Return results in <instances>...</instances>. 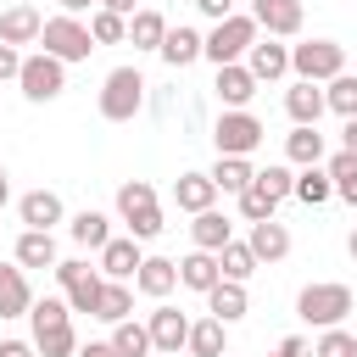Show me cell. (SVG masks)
Segmentation results:
<instances>
[{
    "label": "cell",
    "mask_w": 357,
    "mask_h": 357,
    "mask_svg": "<svg viewBox=\"0 0 357 357\" xmlns=\"http://www.w3.org/2000/svg\"><path fill=\"white\" fill-rule=\"evenodd\" d=\"M89 33H95V45H123V39H128V17H117V11H100V6H95Z\"/></svg>",
    "instance_id": "39"
},
{
    "label": "cell",
    "mask_w": 357,
    "mask_h": 357,
    "mask_svg": "<svg viewBox=\"0 0 357 357\" xmlns=\"http://www.w3.org/2000/svg\"><path fill=\"white\" fill-rule=\"evenodd\" d=\"M218 268H223V279H251L257 273V251H251V240H229L223 251H218Z\"/></svg>",
    "instance_id": "35"
},
{
    "label": "cell",
    "mask_w": 357,
    "mask_h": 357,
    "mask_svg": "<svg viewBox=\"0 0 357 357\" xmlns=\"http://www.w3.org/2000/svg\"><path fill=\"white\" fill-rule=\"evenodd\" d=\"M257 184L273 195V201H284V195H296V173L284 167V162H268V167H257Z\"/></svg>",
    "instance_id": "42"
},
{
    "label": "cell",
    "mask_w": 357,
    "mask_h": 357,
    "mask_svg": "<svg viewBox=\"0 0 357 357\" xmlns=\"http://www.w3.org/2000/svg\"><path fill=\"white\" fill-rule=\"evenodd\" d=\"M257 28H268V39H290L301 33V0H251Z\"/></svg>",
    "instance_id": "11"
},
{
    "label": "cell",
    "mask_w": 357,
    "mask_h": 357,
    "mask_svg": "<svg viewBox=\"0 0 357 357\" xmlns=\"http://www.w3.org/2000/svg\"><path fill=\"white\" fill-rule=\"evenodd\" d=\"M100 11H117V17H134L139 0H100Z\"/></svg>",
    "instance_id": "47"
},
{
    "label": "cell",
    "mask_w": 357,
    "mask_h": 357,
    "mask_svg": "<svg viewBox=\"0 0 357 357\" xmlns=\"http://www.w3.org/2000/svg\"><path fill=\"white\" fill-rule=\"evenodd\" d=\"M284 112H290V123H318V117L329 112V100H324V89H318L312 78H296V84L284 89Z\"/></svg>",
    "instance_id": "16"
},
{
    "label": "cell",
    "mask_w": 357,
    "mask_h": 357,
    "mask_svg": "<svg viewBox=\"0 0 357 357\" xmlns=\"http://www.w3.org/2000/svg\"><path fill=\"white\" fill-rule=\"evenodd\" d=\"M251 95H257V73H251L245 61L218 67V100H223V106H251Z\"/></svg>",
    "instance_id": "22"
},
{
    "label": "cell",
    "mask_w": 357,
    "mask_h": 357,
    "mask_svg": "<svg viewBox=\"0 0 357 357\" xmlns=\"http://www.w3.org/2000/svg\"><path fill=\"white\" fill-rule=\"evenodd\" d=\"M17 218H22L28 229H50V223H61V195H56V190H28V195L17 201Z\"/></svg>",
    "instance_id": "25"
},
{
    "label": "cell",
    "mask_w": 357,
    "mask_h": 357,
    "mask_svg": "<svg viewBox=\"0 0 357 357\" xmlns=\"http://www.w3.org/2000/svg\"><path fill=\"white\" fill-rule=\"evenodd\" d=\"M234 201H240V218H245V223H262V218H273V206H279V201H273L257 178H251V190H240Z\"/></svg>",
    "instance_id": "40"
},
{
    "label": "cell",
    "mask_w": 357,
    "mask_h": 357,
    "mask_svg": "<svg viewBox=\"0 0 357 357\" xmlns=\"http://www.w3.org/2000/svg\"><path fill=\"white\" fill-rule=\"evenodd\" d=\"M112 351H117V357H151L156 346H151V329H145V324L123 318V324H112Z\"/></svg>",
    "instance_id": "33"
},
{
    "label": "cell",
    "mask_w": 357,
    "mask_h": 357,
    "mask_svg": "<svg viewBox=\"0 0 357 357\" xmlns=\"http://www.w3.org/2000/svg\"><path fill=\"white\" fill-rule=\"evenodd\" d=\"M190 240H195L201 251H223V245L234 240V223H229L218 206H206V212H195V223H190Z\"/></svg>",
    "instance_id": "26"
},
{
    "label": "cell",
    "mask_w": 357,
    "mask_h": 357,
    "mask_svg": "<svg viewBox=\"0 0 357 357\" xmlns=\"http://www.w3.org/2000/svg\"><path fill=\"white\" fill-rule=\"evenodd\" d=\"M78 357H117V351H112V340H89V346H78Z\"/></svg>",
    "instance_id": "48"
},
{
    "label": "cell",
    "mask_w": 357,
    "mask_h": 357,
    "mask_svg": "<svg viewBox=\"0 0 357 357\" xmlns=\"http://www.w3.org/2000/svg\"><path fill=\"white\" fill-rule=\"evenodd\" d=\"M33 290L22 279V262H0V318H28Z\"/></svg>",
    "instance_id": "14"
},
{
    "label": "cell",
    "mask_w": 357,
    "mask_h": 357,
    "mask_svg": "<svg viewBox=\"0 0 357 357\" xmlns=\"http://www.w3.org/2000/svg\"><path fill=\"white\" fill-rule=\"evenodd\" d=\"M39 45L50 50V56H61V61H89V50H95V33H89V22H78V17H45V33H39Z\"/></svg>",
    "instance_id": "7"
},
{
    "label": "cell",
    "mask_w": 357,
    "mask_h": 357,
    "mask_svg": "<svg viewBox=\"0 0 357 357\" xmlns=\"http://www.w3.org/2000/svg\"><path fill=\"white\" fill-rule=\"evenodd\" d=\"M139 262H145V251H139V240H134V234H123V240L112 234V240L100 245V273H106V279H134V273H139Z\"/></svg>",
    "instance_id": "12"
},
{
    "label": "cell",
    "mask_w": 357,
    "mask_h": 357,
    "mask_svg": "<svg viewBox=\"0 0 357 357\" xmlns=\"http://www.w3.org/2000/svg\"><path fill=\"white\" fill-rule=\"evenodd\" d=\"M0 357H39L33 340H0Z\"/></svg>",
    "instance_id": "45"
},
{
    "label": "cell",
    "mask_w": 357,
    "mask_h": 357,
    "mask_svg": "<svg viewBox=\"0 0 357 357\" xmlns=\"http://www.w3.org/2000/svg\"><path fill=\"white\" fill-rule=\"evenodd\" d=\"M45 33V17L33 6H6L0 11V45H33Z\"/></svg>",
    "instance_id": "15"
},
{
    "label": "cell",
    "mask_w": 357,
    "mask_h": 357,
    "mask_svg": "<svg viewBox=\"0 0 357 357\" xmlns=\"http://www.w3.org/2000/svg\"><path fill=\"white\" fill-rule=\"evenodd\" d=\"M251 178H257V167H251L245 156H218V162H212V184H218L223 195H240V190H251Z\"/></svg>",
    "instance_id": "29"
},
{
    "label": "cell",
    "mask_w": 357,
    "mask_h": 357,
    "mask_svg": "<svg viewBox=\"0 0 357 357\" xmlns=\"http://www.w3.org/2000/svg\"><path fill=\"white\" fill-rule=\"evenodd\" d=\"M173 201H178V212H206L212 201H218V184H212V173H178L173 178Z\"/></svg>",
    "instance_id": "17"
},
{
    "label": "cell",
    "mask_w": 357,
    "mask_h": 357,
    "mask_svg": "<svg viewBox=\"0 0 357 357\" xmlns=\"http://www.w3.org/2000/svg\"><path fill=\"white\" fill-rule=\"evenodd\" d=\"M33 346H39V357H78L73 318H67V324H50V329H33Z\"/></svg>",
    "instance_id": "36"
},
{
    "label": "cell",
    "mask_w": 357,
    "mask_h": 357,
    "mask_svg": "<svg viewBox=\"0 0 357 357\" xmlns=\"http://www.w3.org/2000/svg\"><path fill=\"white\" fill-rule=\"evenodd\" d=\"M296 312H301V324H312V329H335V324L351 312V290H346V284H335V279L307 284V290L296 296Z\"/></svg>",
    "instance_id": "4"
},
{
    "label": "cell",
    "mask_w": 357,
    "mask_h": 357,
    "mask_svg": "<svg viewBox=\"0 0 357 357\" xmlns=\"http://www.w3.org/2000/svg\"><path fill=\"white\" fill-rule=\"evenodd\" d=\"M251 45H257V17H251V11H234V17L212 22V33H206V61H212V67L245 61Z\"/></svg>",
    "instance_id": "1"
},
{
    "label": "cell",
    "mask_w": 357,
    "mask_h": 357,
    "mask_svg": "<svg viewBox=\"0 0 357 357\" xmlns=\"http://www.w3.org/2000/svg\"><path fill=\"white\" fill-rule=\"evenodd\" d=\"M324 167H329V178H335V195L357 206V151H346V145H340V151H335Z\"/></svg>",
    "instance_id": "37"
},
{
    "label": "cell",
    "mask_w": 357,
    "mask_h": 357,
    "mask_svg": "<svg viewBox=\"0 0 357 357\" xmlns=\"http://www.w3.org/2000/svg\"><path fill=\"white\" fill-rule=\"evenodd\" d=\"M262 123L245 112V106H223V117H218V128H212V145H218V156H251L257 145H262Z\"/></svg>",
    "instance_id": "6"
},
{
    "label": "cell",
    "mask_w": 357,
    "mask_h": 357,
    "mask_svg": "<svg viewBox=\"0 0 357 357\" xmlns=\"http://www.w3.org/2000/svg\"><path fill=\"white\" fill-rule=\"evenodd\" d=\"M195 11L212 17V22H223V17H234V0H195Z\"/></svg>",
    "instance_id": "44"
},
{
    "label": "cell",
    "mask_w": 357,
    "mask_h": 357,
    "mask_svg": "<svg viewBox=\"0 0 357 357\" xmlns=\"http://www.w3.org/2000/svg\"><path fill=\"white\" fill-rule=\"evenodd\" d=\"M17 262L22 268H56L61 257H56V234L50 229H22L17 234Z\"/></svg>",
    "instance_id": "27"
},
{
    "label": "cell",
    "mask_w": 357,
    "mask_h": 357,
    "mask_svg": "<svg viewBox=\"0 0 357 357\" xmlns=\"http://www.w3.org/2000/svg\"><path fill=\"white\" fill-rule=\"evenodd\" d=\"M206 312H212V318H223V324H240V318L251 312L245 284H240V279H218V284L206 290Z\"/></svg>",
    "instance_id": "13"
},
{
    "label": "cell",
    "mask_w": 357,
    "mask_h": 357,
    "mask_svg": "<svg viewBox=\"0 0 357 357\" xmlns=\"http://www.w3.org/2000/svg\"><path fill=\"white\" fill-rule=\"evenodd\" d=\"M346 251H351V262H357V229H351V240H346Z\"/></svg>",
    "instance_id": "52"
},
{
    "label": "cell",
    "mask_w": 357,
    "mask_h": 357,
    "mask_svg": "<svg viewBox=\"0 0 357 357\" xmlns=\"http://www.w3.org/2000/svg\"><path fill=\"white\" fill-rule=\"evenodd\" d=\"M324 100H329L335 117H357V73H335L329 89H324Z\"/></svg>",
    "instance_id": "38"
},
{
    "label": "cell",
    "mask_w": 357,
    "mask_h": 357,
    "mask_svg": "<svg viewBox=\"0 0 357 357\" xmlns=\"http://www.w3.org/2000/svg\"><path fill=\"white\" fill-rule=\"evenodd\" d=\"M173 284H178V262H167V257H145V262H139V273H134V290H139V296H151V301L173 296Z\"/></svg>",
    "instance_id": "19"
},
{
    "label": "cell",
    "mask_w": 357,
    "mask_h": 357,
    "mask_svg": "<svg viewBox=\"0 0 357 357\" xmlns=\"http://www.w3.org/2000/svg\"><path fill=\"white\" fill-rule=\"evenodd\" d=\"M340 134H346V151H357V117H346V128H340Z\"/></svg>",
    "instance_id": "50"
},
{
    "label": "cell",
    "mask_w": 357,
    "mask_h": 357,
    "mask_svg": "<svg viewBox=\"0 0 357 357\" xmlns=\"http://www.w3.org/2000/svg\"><path fill=\"white\" fill-rule=\"evenodd\" d=\"M206 56V33H195V28H167V39H162V61L167 67H190V61H201Z\"/></svg>",
    "instance_id": "20"
},
{
    "label": "cell",
    "mask_w": 357,
    "mask_h": 357,
    "mask_svg": "<svg viewBox=\"0 0 357 357\" xmlns=\"http://www.w3.org/2000/svg\"><path fill=\"white\" fill-rule=\"evenodd\" d=\"M290 73L312 78V84H329L335 73H346V50L335 39H301V45H290Z\"/></svg>",
    "instance_id": "5"
},
{
    "label": "cell",
    "mask_w": 357,
    "mask_h": 357,
    "mask_svg": "<svg viewBox=\"0 0 357 357\" xmlns=\"http://www.w3.org/2000/svg\"><path fill=\"white\" fill-rule=\"evenodd\" d=\"M251 251H257V262H284L290 257V229L279 223V218H262V223H251Z\"/></svg>",
    "instance_id": "18"
},
{
    "label": "cell",
    "mask_w": 357,
    "mask_h": 357,
    "mask_svg": "<svg viewBox=\"0 0 357 357\" xmlns=\"http://www.w3.org/2000/svg\"><path fill=\"white\" fill-rule=\"evenodd\" d=\"M6 195H11V178H6V167H0V206H6Z\"/></svg>",
    "instance_id": "51"
},
{
    "label": "cell",
    "mask_w": 357,
    "mask_h": 357,
    "mask_svg": "<svg viewBox=\"0 0 357 357\" xmlns=\"http://www.w3.org/2000/svg\"><path fill=\"white\" fill-rule=\"evenodd\" d=\"M329 195H335L329 167H301V173H296V201H301V206H324Z\"/></svg>",
    "instance_id": "34"
},
{
    "label": "cell",
    "mask_w": 357,
    "mask_h": 357,
    "mask_svg": "<svg viewBox=\"0 0 357 357\" xmlns=\"http://www.w3.org/2000/svg\"><path fill=\"white\" fill-rule=\"evenodd\" d=\"M95 318H100V324H123V318H134V290H128L123 279H106V290H100V307H95Z\"/></svg>",
    "instance_id": "31"
},
{
    "label": "cell",
    "mask_w": 357,
    "mask_h": 357,
    "mask_svg": "<svg viewBox=\"0 0 357 357\" xmlns=\"http://www.w3.org/2000/svg\"><path fill=\"white\" fill-rule=\"evenodd\" d=\"M273 357H279V351H273Z\"/></svg>",
    "instance_id": "54"
},
{
    "label": "cell",
    "mask_w": 357,
    "mask_h": 357,
    "mask_svg": "<svg viewBox=\"0 0 357 357\" xmlns=\"http://www.w3.org/2000/svg\"><path fill=\"white\" fill-rule=\"evenodd\" d=\"M145 329H151V346L156 351H173L178 357V346H190V318L178 307H167V301H156V312L145 318Z\"/></svg>",
    "instance_id": "10"
},
{
    "label": "cell",
    "mask_w": 357,
    "mask_h": 357,
    "mask_svg": "<svg viewBox=\"0 0 357 357\" xmlns=\"http://www.w3.org/2000/svg\"><path fill=\"white\" fill-rule=\"evenodd\" d=\"M56 6H61L67 17H78V11H89V6H100V0H56Z\"/></svg>",
    "instance_id": "49"
},
{
    "label": "cell",
    "mask_w": 357,
    "mask_h": 357,
    "mask_svg": "<svg viewBox=\"0 0 357 357\" xmlns=\"http://www.w3.org/2000/svg\"><path fill=\"white\" fill-rule=\"evenodd\" d=\"M22 73V56H17V45H0V84L6 78H17Z\"/></svg>",
    "instance_id": "43"
},
{
    "label": "cell",
    "mask_w": 357,
    "mask_h": 357,
    "mask_svg": "<svg viewBox=\"0 0 357 357\" xmlns=\"http://www.w3.org/2000/svg\"><path fill=\"white\" fill-rule=\"evenodd\" d=\"M151 357H173V351H151Z\"/></svg>",
    "instance_id": "53"
},
{
    "label": "cell",
    "mask_w": 357,
    "mask_h": 357,
    "mask_svg": "<svg viewBox=\"0 0 357 357\" xmlns=\"http://www.w3.org/2000/svg\"><path fill=\"white\" fill-rule=\"evenodd\" d=\"M223 329H229L223 318H201V324H190V357H223V346H229Z\"/></svg>",
    "instance_id": "32"
},
{
    "label": "cell",
    "mask_w": 357,
    "mask_h": 357,
    "mask_svg": "<svg viewBox=\"0 0 357 357\" xmlns=\"http://www.w3.org/2000/svg\"><path fill=\"white\" fill-rule=\"evenodd\" d=\"M284 162H296V167H318V162H324V134H318V123H296V128L284 134Z\"/></svg>",
    "instance_id": "23"
},
{
    "label": "cell",
    "mask_w": 357,
    "mask_h": 357,
    "mask_svg": "<svg viewBox=\"0 0 357 357\" xmlns=\"http://www.w3.org/2000/svg\"><path fill=\"white\" fill-rule=\"evenodd\" d=\"M17 84H22V95H28V100H56V95L67 89V61H61V56H50V50L22 56Z\"/></svg>",
    "instance_id": "9"
},
{
    "label": "cell",
    "mask_w": 357,
    "mask_h": 357,
    "mask_svg": "<svg viewBox=\"0 0 357 357\" xmlns=\"http://www.w3.org/2000/svg\"><path fill=\"white\" fill-rule=\"evenodd\" d=\"M117 212H123V223H128L134 240H156L162 234V206H156V190L145 178L117 184Z\"/></svg>",
    "instance_id": "3"
},
{
    "label": "cell",
    "mask_w": 357,
    "mask_h": 357,
    "mask_svg": "<svg viewBox=\"0 0 357 357\" xmlns=\"http://www.w3.org/2000/svg\"><path fill=\"white\" fill-rule=\"evenodd\" d=\"M56 284H61V296H67V307L73 312H89L95 318V307H100V290H106V279L89 268V262H78V257H67V262H56Z\"/></svg>",
    "instance_id": "8"
},
{
    "label": "cell",
    "mask_w": 357,
    "mask_h": 357,
    "mask_svg": "<svg viewBox=\"0 0 357 357\" xmlns=\"http://www.w3.org/2000/svg\"><path fill=\"white\" fill-rule=\"evenodd\" d=\"M67 234L78 240V245H89V251H100L106 240H112V218L106 212H95V206H84L73 223H67Z\"/></svg>",
    "instance_id": "30"
},
{
    "label": "cell",
    "mask_w": 357,
    "mask_h": 357,
    "mask_svg": "<svg viewBox=\"0 0 357 357\" xmlns=\"http://www.w3.org/2000/svg\"><path fill=\"white\" fill-rule=\"evenodd\" d=\"M145 106V78L139 67H112L106 84H100V117L106 123H134Z\"/></svg>",
    "instance_id": "2"
},
{
    "label": "cell",
    "mask_w": 357,
    "mask_h": 357,
    "mask_svg": "<svg viewBox=\"0 0 357 357\" xmlns=\"http://www.w3.org/2000/svg\"><path fill=\"white\" fill-rule=\"evenodd\" d=\"M162 39H167V17L162 11H134L128 17V45L134 50H162Z\"/></svg>",
    "instance_id": "28"
},
{
    "label": "cell",
    "mask_w": 357,
    "mask_h": 357,
    "mask_svg": "<svg viewBox=\"0 0 357 357\" xmlns=\"http://www.w3.org/2000/svg\"><path fill=\"white\" fill-rule=\"evenodd\" d=\"M245 67L257 73V84H273V78H284V73H290V45L257 39V45H251V56H245Z\"/></svg>",
    "instance_id": "21"
},
{
    "label": "cell",
    "mask_w": 357,
    "mask_h": 357,
    "mask_svg": "<svg viewBox=\"0 0 357 357\" xmlns=\"http://www.w3.org/2000/svg\"><path fill=\"white\" fill-rule=\"evenodd\" d=\"M218 279H223V268H218V251H201V245H195V251L178 262V284H184V290H201V296H206Z\"/></svg>",
    "instance_id": "24"
},
{
    "label": "cell",
    "mask_w": 357,
    "mask_h": 357,
    "mask_svg": "<svg viewBox=\"0 0 357 357\" xmlns=\"http://www.w3.org/2000/svg\"><path fill=\"white\" fill-rule=\"evenodd\" d=\"M279 357H312V346L301 335H290V340H279Z\"/></svg>",
    "instance_id": "46"
},
{
    "label": "cell",
    "mask_w": 357,
    "mask_h": 357,
    "mask_svg": "<svg viewBox=\"0 0 357 357\" xmlns=\"http://www.w3.org/2000/svg\"><path fill=\"white\" fill-rule=\"evenodd\" d=\"M312 357H357V335L351 329H318V346H312Z\"/></svg>",
    "instance_id": "41"
}]
</instances>
